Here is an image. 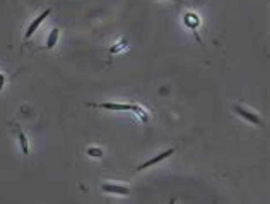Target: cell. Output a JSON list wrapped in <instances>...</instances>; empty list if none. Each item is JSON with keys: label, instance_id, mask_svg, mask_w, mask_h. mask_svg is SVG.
I'll use <instances>...</instances> for the list:
<instances>
[{"label": "cell", "instance_id": "obj_5", "mask_svg": "<svg viewBox=\"0 0 270 204\" xmlns=\"http://www.w3.org/2000/svg\"><path fill=\"white\" fill-rule=\"evenodd\" d=\"M101 191L106 194H117V196H128L130 194V189L127 185L121 184H111V182H104L101 185Z\"/></svg>", "mask_w": 270, "mask_h": 204}, {"label": "cell", "instance_id": "obj_3", "mask_svg": "<svg viewBox=\"0 0 270 204\" xmlns=\"http://www.w3.org/2000/svg\"><path fill=\"white\" fill-rule=\"evenodd\" d=\"M233 110H235V112L238 113V117H241V119L246 120V122L257 125V127H264V122H262V119L255 112H251V110L244 108V106H241V105H235V106H233Z\"/></svg>", "mask_w": 270, "mask_h": 204}, {"label": "cell", "instance_id": "obj_7", "mask_svg": "<svg viewBox=\"0 0 270 204\" xmlns=\"http://www.w3.org/2000/svg\"><path fill=\"white\" fill-rule=\"evenodd\" d=\"M16 134H17V137H19V144H21V149H23V155H30V146H28V139H26V136H24V132L21 131L19 127L16 125Z\"/></svg>", "mask_w": 270, "mask_h": 204}, {"label": "cell", "instance_id": "obj_8", "mask_svg": "<svg viewBox=\"0 0 270 204\" xmlns=\"http://www.w3.org/2000/svg\"><path fill=\"white\" fill-rule=\"evenodd\" d=\"M130 112H134L137 117H140V120H142V122H147V120H149V113H147L140 105H135V103H132V110H130Z\"/></svg>", "mask_w": 270, "mask_h": 204}, {"label": "cell", "instance_id": "obj_2", "mask_svg": "<svg viewBox=\"0 0 270 204\" xmlns=\"http://www.w3.org/2000/svg\"><path fill=\"white\" fill-rule=\"evenodd\" d=\"M50 14H52V9H50V7H48V9H45L41 14H38V16H36L34 19L31 21L30 26H28V30H26V33H24V41H28L31 36H33V34L36 33V30H38V28L41 26L43 23H45L46 17H48Z\"/></svg>", "mask_w": 270, "mask_h": 204}, {"label": "cell", "instance_id": "obj_6", "mask_svg": "<svg viewBox=\"0 0 270 204\" xmlns=\"http://www.w3.org/2000/svg\"><path fill=\"white\" fill-rule=\"evenodd\" d=\"M59 38H60V30H59V28H53V30L50 31L48 38H46L45 46H46L48 50L55 48V45H57V41H59Z\"/></svg>", "mask_w": 270, "mask_h": 204}, {"label": "cell", "instance_id": "obj_1", "mask_svg": "<svg viewBox=\"0 0 270 204\" xmlns=\"http://www.w3.org/2000/svg\"><path fill=\"white\" fill-rule=\"evenodd\" d=\"M88 106H92V108H99V110H108V112H130V110H132V103H118V102H111V103L89 102Z\"/></svg>", "mask_w": 270, "mask_h": 204}, {"label": "cell", "instance_id": "obj_4", "mask_svg": "<svg viewBox=\"0 0 270 204\" xmlns=\"http://www.w3.org/2000/svg\"><path fill=\"white\" fill-rule=\"evenodd\" d=\"M175 151H176V148H168L166 151H161L159 155H156L154 158H150V160H147V162H144L142 165H139V167H137L135 170L137 171H144L146 168H149V167H152V165H157V163L164 162V160L169 158V156H173V155H175Z\"/></svg>", "mask_w": 270, "mask_h": 204}, {"label": "cell", "instance_id": "obj_10", "mask_svg": "<svg viewBox=\"0 0 270 204\" xmlns=\"http://www.w3.org/2000/svg\"><path fill=\"white\" fill-rule=\"evenodd\" d=\"M5 81H7V77L3 76L2 72H0V91H2V89H3V84H5Z\"/></svg>", "mask_w": 270, "mask_h": 204}, {"label": "cell", "instance_id": "obj_9", "mask_svg": "<svg viewBox=\"0 0 270 204\" xmlns=\"http://www.w3.org/2000/svg\"><path fill=\"white\" fill-rule=\"evenodd\" d=\"M86 153H88L89 156H91V158H103V149L101 148H94V146H92V148H88L86 149Z\"/></svg>", "mask_w": 270, "mask_h": 204}]
</instances>
